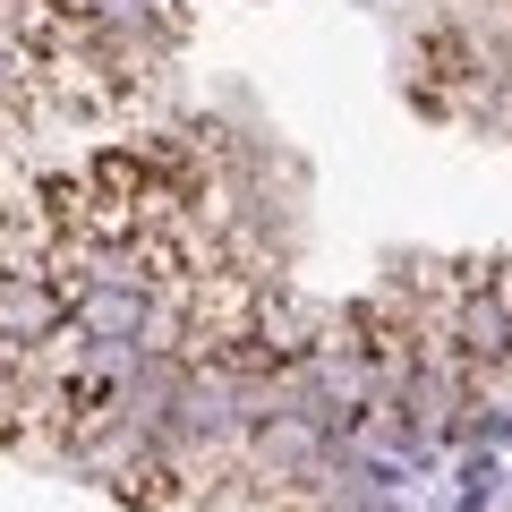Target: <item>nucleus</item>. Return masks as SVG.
<instances>
[{
	"label": "nucleus",
	"instance_id": "f257e3e1",
	"mask_svg": "<svg viewBox=\"0 0 512 512\" xmlns=\"http://www.w3.org/2000/svg\"><path fill=\"white\" fill-rule=\"evenodd\" d=\"M18 427H26V402H9V393H0V444L18 436Z\"/></svg>",
	"mask_w": 512,
	"mask_h": 512
}]
</instances>
